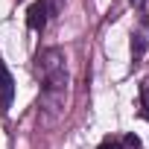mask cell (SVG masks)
Returning <instances> with one entry per match:
<instances>
[{
  "mask_svg": "<svg viewBox=\"0 0 149 149\" xmlns=\"http://www.w3.org/2000/svg\"><path fill=\"white\" fill-rule=\"evenodd\" d=\"M140 97H143V108H146V114H149V79L143 82V88H140Z\"/></svg>",
  "mask_w": 149,
  "mask_h": 149,
  "instance_id": "cell-5",
  "label": "cell"
},
{
  "mask_svg": "<svg viewBox=\"0 0 149 149\" xmlns=\"http://www.w3.org/2000/svg\"><path fill=\"white\" fill-rule=\"evenodd\" d=\"M132 3H134V6H143V3H146V0H132Z\"/></svg>",
  "mask_w": 149,
  "mask_h": 149,
  "instance_id": "cell-6",
  "label": "cell"
},
{
  "mask_svg": "<svg viewBox=\"0 0 149 149\" xmlns=\"http://www.w3.org/2000/svg\"><path fill=\"white\" fill-rule=\"evenodd\" d=\"M15 97V82H12V73L6 70L3 58H0V108H9Z\"/></svg>",
  "mask_w": 149,
  "mask_h": 149,
  "instance_id": "cell-2",
  "label": "cell"
},
{
  "mask_svg": "<svg viewBox=\"0 0 149 149\" xmlns=\"http://www.w3.org/2000/svg\"><path fill=\"white\" fill-rule=\"evenodd\" d=\"M38 82H41L44 108L61 111L64 97H67V58L58 47L38 53Z\"/></svg>",
  "mask_w": 149,
  "mask_h": 149,
  "instance_id": "cell-1",
  "label": "cell"
},
{
  "mask_svg": "<svg viewBox=\"0 0 149 149\" xmlns=\"http://www.w3.org/2000/svg\"><path fill=\"white\" fill-rule=\"evenodd\" d=\"M100 149H123V143H120V140H114V137H105V140L100 143Z\"/></svg>",
  "mask_w": 149,
  "mask_h": 149,
  "instance_id": "cell-4",
  "label": "cell"
},
{
  "mask_svg": "<svg viewBox=\"0 0 149 149\" xmlns=\"http://www.w3.org/2000/svg\"><path fill=\"white\" fill-rule=\"evenodd\" d=\"M26 24H29V29H35V32L44 29V24H47V3H44V0H35V3L29 6Z\"/></svg>",
  "mask_w": 149,
  "mask_h": 149,
  "instance_id": "cell-3",
  "label": "cell"
}]
</instances>
